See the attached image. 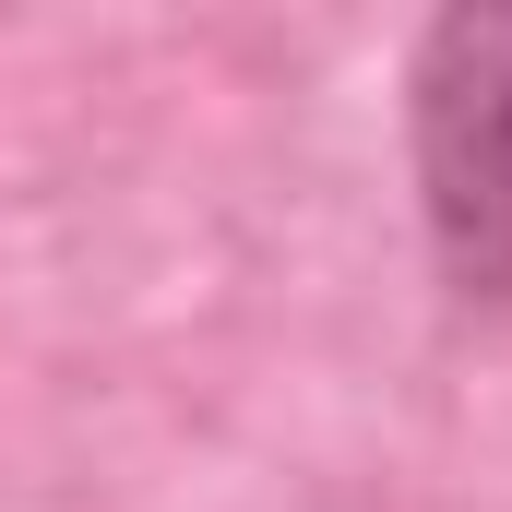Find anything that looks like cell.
I'll use <instances>...</instances> for the list:
<instances>
[{"label": "cell", "mask_w": 512, "mask_h": 512, "mask_svg": "<svg viewBox=\"0 0 512 512\" xmlns=\"http://www.w3.org/2000/svg\"><path fill=\"white\" fill-rule=\"evenodd\" d=\"M417 215L465 298H512V12H441L405 72Z\"/></svg>", "instance_id": "obj_1"}]
</instances>
